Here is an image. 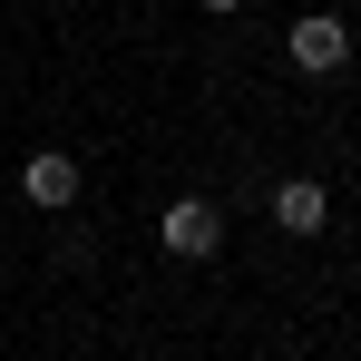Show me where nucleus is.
Instances as JSON below:
<instances>
[{"label":"nucleus","mask_w":361,"mask_h":361,"mask_svg":"<svg viewBox=\"0 0 361 361\" xmlns=\"http://www.w3.org/2000/svg\"><path fill=\"white\" fill-rule=\"evenodd\" d=\"M157 244H166V254H176V264H205V254H215V244H225V215H215V205H205V195H176V205H166V215H157Z\"/></svg>","instance_id":"1"},{"label":"nucleus","mask_w":361,"mask_h":361,"mask_svg":"<svg viewBox=\"0 0 361 361\" xmlns=\"http://www.w3.org/2000/svg\"><path fill=\"white\" fill-rule=\"evenodd\" d=\"M283 49H293L302 78H332V68L352 59V30H342L332 10H312V20H293V39H283Z\"/></svg>","instance_id":"2"},{"label":"nucleus","mask_w":361,"mask_h":361,"mask_svg":"<svg viewBox=\"0 0 361 361\" xmlns=\"http://www.w3.org/2000/svg\"><path fill=\"white\" fill-rule=\"evenodd\" d=\"M274 225H283V235H322V225H332V185L322 176H283L274 185Z\"/></svg>","instance_id":"3"},{"label":"nucleus","mask_w":361,"mask_h":361,"mask_svg":"<svg viewBox=\"0 0 361 361\" xmlns=\"http://www.w3.org/2000/svg\"><path fill=\"white\" fill-rule=\"evenodd\" d=\"M20 195H30V205H49V215H59V205H78V157L39 147V157L20 166Z\"/></svg>","instance_id":"4"},{"label":"nucleus","mask_w":361,"mask_h":361,"mask_svg":"<svg viewBox=\"0 0 361 361\" xmlns=\"http://www.w3.org/2000/svg\"><path fill=\"white\" fill-rule=\"evenodd\" d=\"M205 10H215V20H235V10H244V0H205Z\"/></svg>","instance_id":"5"}]
</instances>
